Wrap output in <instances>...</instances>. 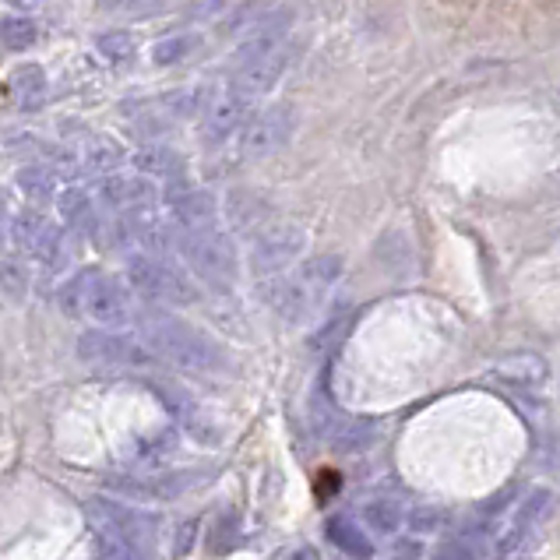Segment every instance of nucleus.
I'll list each match as a JSON object with an SVG mask.
<instances>
[{
    "instance_id": "24",
    "label": "nucleus",
    "mask_w": 560,
    "mask_h": 560,
    "mask_svg": "<svg viewBox=\"0 0 560 560\" xmlns=\"http://www.w3.org/2000/svg\"><path fill=\"white\" fill-rule=\"evenodd\" d=\"M36 43V22L32 19H4L0 22V46L11 54H22Z\"/></svg>"
},
{
    "instance_id": "31",
    "label": "nucleus",
    "mask_w": 560,
    "mask_h": 560,
    "mask_svg": "<svg viewBox=\"0 0 560 560\" xmlns=\"http://www.w3.org/2000/svg\"><path fill=\"white\" fill-rule=\"evenodd\" d=\"M441 522V511H416L412 515V529L416 533H434Z\"/></svg>"
},
{
    "instance_id": "20",
    "label": "nucleus",
    "mask_w": 560,
    "mask_h": 560,
    "mask_svg": "<svg viewBox=\"0 0 560 560\" xmlns=\"http://www.w3.org/2000/svg\"><path fill=\"white\" fill-rule=\"evenodd\" d=\"M124 159H127V152L114 138H92L85 145V170H92V173H114Z\"/></svg>"
},
{
    "instance_id": "13",
    "label": "nucleus",
    "mask_w": 560,
    "mask_h": 560,
    "mask_svg": "<svg viewBox=\"0 0 560 560\" xmlns=\"http://www.w3.org/2000/svg\"><path fill=\"white\" fill-rule=\"evenodd\" d=\"M170 219L177 230H208L219 226V201L201 187H180L170 195Z\"/></svg>"
},
{
    "instance_id": "5",
    "label": "nucleus",
    "mask_w": 560,
    "mask_h": 560,
    "mask_svg": "<svg viewBox=\"0 0 560 560\" xmlns=\"http://www.w3.org/2000/svg\"><path fill=\"white\" fill-rule=\"evenodd\" d=\"M127 285L149 303H163V307H190L201 300L198 282L190 279V271L173 265L159 254H135L127 261Z\"/></svg>"
},
{
    "instance_id": "27",
    "label": "nucleus",
    "mask_w": 560,
    "mask_h": 560,
    "mask_svg": "<svg viewBox=\"0 0 560 560\" xmlns=\"http://www.w3.org/2000/svg\"><path fill=\"white\" fill-rule=\"evenodd\" d=\"M95 50L109 63H127V60H135V39L127 36V32H103V36L95 39Z\"/></svg>"
},
{
    "instance_id": "28",
    "label": "nucleus",
    "mask_w": 560,
    "mask_h": 560,
    "mask_svg": "<svg viewBox=\"0 0 560 560\" xmlns=\"http://www.w3.org/2000/svg\"><path fill=\"white\" fill-rule=\"evenodd\" d=\"M430 560H479V542L469 536H458V539H447L434 550Z\"/></svg>"
},
{
    "instance_id": "23",
    "label": "nucleus",
    "mask_w": 560,
    "mask_h": 560,
    "mask_svg": "<svg viewBox=\"0 0 560 560\" xmlns=\"http://www.w3.org/2000/svg\"><path fill=\"white\" fill-rule=\"evenodd\" d=\"M195 50H198V36H163L152 46V60L159 68H170V63H184Z\"/></svg>"
},
{
    "instance_id": "17",
    "label": "nucleus",
    "mask_w": 560,
    "mask_h": 560,
    "mask_svg": "<svg viewBox=\"0 0 560 560\" xmlns=\"http://www.w3.org/2000/svg\"><path fill=\"white\" fill-rule=\"evenodd\" d=\"M4 95L22 109L39 106L46 100V71L39 68V63H19V68L8 74Z\"/></svg>"
},
{
    "instance_id": "19",
    "label": "nucleus",
    "mask_w": 560,
    "mask_h": 560,
    "mask_svg": "<svg viewBox=\"0 0 560 560\" xmlns=\"http://www.w3.org/2000/svg\"><path fill=\"white\" fill-rule=\"evenodd\" d=\"M60 205V219L68 222L74 230H92L95 226V212H92V201L82 187H68L63 195L57 198Z\"/></svg>"
},
{
    "instance_id": "33",
    "label": "nucleus",
    "mask_w": 560,
    "mask_h": 560,
    "mask_svg": "<svg viewBox=\"0 0 560 560\" xmlns=\"http://www.w3.org/2000/svg\"><path fill=\"white\" fill-rule=\"evenodd\" d=\"M4 233H8V201L0 195V240H4Z\"/></svg>"
},
{
    "instance_id": "2",
    "label": "nucleus",
    "mask_w": 560,
    "mask_h": 560,
    "mask_svg": "<svg viewBox=\"0 0 560 560\" xmlns=\"http://www.w3.org/2000/svg\"><path fill=\"white\" fill-rule=\"evenodd\" d=\"M57 303L71 322H85L100 328H124L135 322L131 285L103 268H85L71 276L60 285Z\"/></svg>"
},
{
    "instance_id": "16",
    "label": "nucleus",
    "mask_w": 560,
    "mask_h": 560,
    "mask_svg": "<svg viewBox=\"0 0 560 560\" xmlns=\"http://www.w3.org/2000/svg\"><path fill=\"white\" fill-rule=\"evenodd\" d=\"M131 166L138 170V177H152V180H177L184 173V155L177 149H166V145H141L131 155Z\"/></svg>"
},
{
    "instance_id": "32",
    "label": "nucleus",
    "mask_w": 560,
    "mask_h": 560,
    "mask_svg": "<svg viewBox=\"0 0 560 560\" xmlns=\"http://www.w3.org/2000/svg\"><path fill=\"white\" fill-rule=\"evenodd\" d=\"M282 560H322V553H317L314 547H296V550H290Z\"/></svg>"
},
{
    "instance_id": "25",
    "label": "nucleus",
    "mask_w": 560,
    "mask_h": 560,
    "mask_svg": "<svg viewBox=\"0 0 560 560\" xmlns=\"http://www.w3.org/2000/svg\"><path fill=\"white\" fill-rule=\"evenodd\" d=\"M363 518H366V525H374L377 533H395L398 525H402V508H398V501L381 498L363 508Z\"/></svg>"
},
{
    "instance_id": "6",
    "label": "nucleus",
    "mask_w": 560,
    "mask_h": 560,
    "mask_svg": "<svg viewBox=\"0 0 560 560\" xmlns=\"http://www.w3.org/2000/svg\"><path fill=\"white\" fill-rule=\"evenodd\" d=\"M78 357L92 366H114V371H138V366L155 363L145 342L131 331L117 328H92L78 339Z\"/></svg>"
},
{
    "instance_id": "18",
    "label": "nucleus",
    "mask_w": 560,
    "mask_h": 560,
    "mask_svg": "<svg viewBox=\"0 0 560 560\" xmlns=\"http://www.w3.org/2000/svg\"><path fill=\"white\" fill-rule=\"evenodd\" d=\"M328 539L339 547L342 553H349V557H357V560H366L374 553V547H371V536H366L360 525H353V522H331L328 525Z\"/></svg>"
},
{
    "instance_id": "14",
    "label": "nucleus",
    "mask_w": 560,
    "mask_h": 560,
    "mask_svg": "<svg viewBox=\"0 0 560 560\" xmlns=\"http://www.w3.org/2000/svg\"><path fill=\"white\" fill-rule=\"evenodd\" d=\"M550 504H553V493H550V490H536V493H529V498L522 501L515 522H511V533H508L504 542H501L504 560H508V557H518V550L525 547V542H529V536L536 533V525H539L542 515L550 511Z\"/></svg>"
},
{
    "instance_id": "8",
    "label": "nucleus",
    "mask_w": 560,
    "mask_h": 560,
    "mask_svg": "<svg viewBox=\"0 0 560 560\" xmlns=\"http://www.w3.org/2000/svg\"><path fill=\"white\" fill-rule=\"evenodd\" d=\"M250 103L244 92L226 85L212 95H205V114H201V138L205 145H222V141H230L240 127L247 124L250 117Z\"/></svg>"
},
{
    "instance_id": "29",
    "label": "nucleus",
    "mask_w": 560,
    "mask_h": 560,
    "mask_svg": "<svg viewBox=\"0 0 560 560\" xmlns=\"http://www.w3.org/2000/svg\"><path fill=\"white\" fill-rule=\"evenodd\" d=\"M346 325H349V317H342V314H335L328 325H322L314 331V339H311V346L314 349H328L335 339H339V335H346Z\"/></svg>"
},
{
    "instance_id": "9",
    "label": "nucleus",
    "mask_w": 560,
    "mask_h": 560,
    "mask_svg": "<svg viewBox=\"0 0 560 560\" xmlns=\"http://www.w3.org/2000/svg\"><path fill=\"white\" fill-rule=\"evenodd\" d=\"M240 131H244V152L250 159L276 155L279 149H285V141H290L296 131V109L285 103H276V106L261 109L258 117H250Z\"/></svg>"
},
{
    "instance_id": "12",
    "label": "nucleus",
    "mask_w": 560,
    "mask_h": 560,
    "mask_svg": "<svg viewBox=\"0 0 560 560\" xmlns=\"http://www.w3.org/2000/svg\"><path fill=\"white\" fill-rule=\"evenodd\" d=\"M290 60H293V50H290V39H282L279 46H271L261 57H254L247 63H236V74H233V89H240L247 95V100H258V95L271 92L279 85V78L290 71Z\"/></svg>"
},
{
    "instance_id": "10",
    "label": "nucleus",
    "mask_w": 560,
    "mask_h": 560,
    "mask_svg": "<svg viewBox=\"0 0 560 560\" xmlns=\"http://www.w3.org/2000/svg\"><path fill=\"white\" fill-rule=\"evenodd\" d=\"M8 233H11V244L22 254H32V258H39L46 265H60L68 258V250H63V233L43 212H36V208H25L22 215H14Z\"/></svg>"
},
{
    "instance_id": "21",
    "label": "nucleus",
    "mask_w": 560,
    "mask_h": 560,
    "mask_svg": "<svg viewBox=\"0 0 560 560\" xmlns=\"http://www.w3.org/2000/svg\"><path fill=\"white\" fill-rule=\"evenodd\" d=\"M19 187H22V195L32 205H43V201H50L57 195V180H54V173L46 166H25L19 173Z\"/></svg>"
},
{
    "instance_id": "15",
    "label": "nucleus",
    "mask_w": 560,
    "mask_h": 560,
    "mask_svg": "<svg viewBox=\"0 0 560 560\" xmlns=\"http://www.w3.org/2000/svg\"><path fill=\"white\" fill-rule=\"evenodd\" d=\"M100 195L109 208H149L155 201V187L145 177H120V173H109L100 187Z\"/></svg>"
},
{
    "instance_id": "4",
    "label": "nucleus",
    "mask_w": 560,
    "mask_h": 560,
    "mask_svg": "<svg viewBox=\"0 0 560 560\" xmlns=\"http://www.w3.org/2000/svg\"><path fill=\"white\" fill-rule=\"evenodd\" d=\"M173 250L180 254V261L195 271V276L212 285V290H233L240 276V258L233 240L219 226L208 230H180L173 236Z\"/></svg>"
},
{
    "instance_id": "3",
    "label": "nucleus",
    "mask_w": 560,
    "mask_h": 560,
    "mask_svg": "<svg viewBox=\"0 0 560 560\" xmlns=\"http://www.w3.org/2000/svg\"><path fill=\"white\" fill-rule=\"evenodd\" d=\"M342 279V258L339 254H317V258L303 261L293 276H282L276 282V311L282 322L307 325L325 303L328 290Z\"/></svg>"
},
{
    "instance_id": "26",
    "label": "nucleus",
    "mask_w": 560,
    "mask_h": 560,
    "mask_svg": "<svg viewBox=\"0 0 560 560\" xmlns=\"http://www.w3.org/2000/svg\"><path fill=\"white\" fill-rule=\"evenodd\" d=\"M28 265L22 258H4L0 261V290H4L11 300H22L28 293Z\"/></svg>"
},
{
    "instance_id": "7",
    "label": "nucleus",
    "mask_w": 560,
    "mask_h": 560,
    "mask_svg": "<svg viewBox=\"0 0 560 560\" xmlns=\"http://www.w3.org/2000/svg\"><path fill=\"white\" fill-rule=\"evenodd\" d=\"M85 515L92 522V529L100 533V539H120V542H135V547L145 550L155 533V518L145 515L138 508H127L120 501L109 498H92L85 501Z\"/></svg>"
},
{
    "instance_id": "1",
    "label": "nucleus",
    "mask_w": 560,
    "mask_h": 560,
    "mask_svg": "<svg viewBox=\"0 0 560 560\" xmlns=\"http://www.w3.org/2000/svg\"><path fill=\"white\" fill-rule=\"evenodd\" d=\"M138 339L145 342L152 360H163L187 374H212L226 363V353L212 335L173 314H145L138 322Z\"/></svg>"
},
{
    "instance_id": "30",
    "label": "nucleus",
    "mask_w": 560,
    "mask_h": 560,
    "mask_svg": "<svg viewBox=\"0 0 560 560\" xmlns=\"http://www.w3.org/2000/svg\"><path fill=\"white\" fill-rule=\"evenodd\" d=\"M145 550L135 547V542H120V539H103V560H145Z\"/></svg>"
},
{
    "instance_id": "22",
    "label": "nucleus",
    "mask_w": 560,
    "mask_h": 560,
    "mask_svg": "<svg viewBox=\"0 0 560 560\" xmlns=\"http://www.w3.org/2000/svg\"><path fill=\"white\" fill-rule=\"evenodd\" d=\"M268 11H271L268 0H247V4L233 8L226 19H222V32H226V36H244V32L258 25Z\"/></svg>"
},
{
    "instance_id": "11",
    "label": "nucleus",
    "mask_w": 560,
    "mask_h": 560,
    "mask_svg": "<svg viewBox=\"0 0 560 560\" xmlns=\"http://www.w3.org/2000/svg\"><path fill=\"white\" fill-rule=\"evenodd\" d=\"M303 233L296 226H268L261 230V236L254 240L250 247V268L254 276H282L285 268H290L300 254H303Z\"/></svg>"
}]
</instances>
